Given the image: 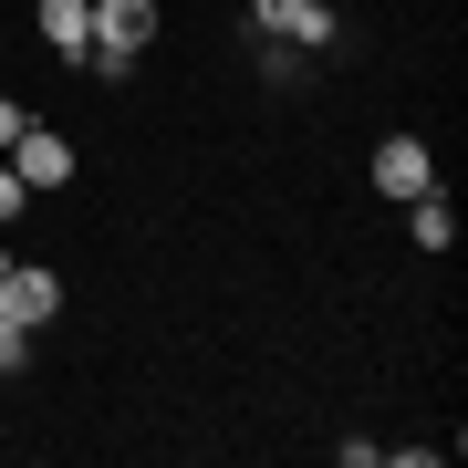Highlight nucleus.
<instances>
[{"label": "nucleus", "mask_w": 468, "mask_h": 468, "mask_svg": "<svg viewBox=\"0 0 468 468\" xmlns=\"http://www.w3.org/2000/svg\"><path fill=\"white\" fill-rule=\"evenodd\" d=\"M250 21H261L271 42H292V52L334 42V11H323V0H250Z\"/></svg>", "instance_id": "nucleus-4"}, {"label": "nucleus", "mask_w": 468, "mask_h": 468, "mask_svg": "<svg viewBox=\"0 0 468 468\" xmlns=\"http://www.w3.org/2000/svg\"><path fill=\"white\" fill-rule=\"evenodd\" d=\"M375 187H385V198H427V187H437V156L417 146V135H385V146H375Z\"/></svg>", "instance_id": "nucleus-5"}, {"label": "nucleus", "mask_w": 468, "mask_h": 468, "mask_svg": "<svg viewBox=\"0 0 468 468\" xmlns=\"http://www.w3.org/2000/svg\"><path fill=\"white\" fill-rule=\"evenodd\" d=\"M21 208H32V187H21V167H0V229H11Z\"/></svg>", "instance_id": "nucleus-9"}, {"label": "nucleus", "mask_w": 468, "mask_h": 468, "mask_svg": "<svg viewBox=\"0 0 468 468\" xmlns=\"http://www.w3.org/2000/svg\"><path fill=\"white\" fill-rule=\"evenodd\" d=\"M406 229H417V250H448V239H458V208L427 187V198H406Z\"/></svg>", "instance_id": "nucleus-7"}, {"label": "nucleus", "mask_w": 468, "mask_h": 468, "mask_svg": "<svg viewBox=\"0 0 468 468\" xmlns=\"http://www.w3.org/2000/svg\"><path fill=\"white\" fill-rule=\"evenodd\" d=\"M0 375H32V323L0 313Z\"/></svg>", "instance_id": "nucleus-8"}, {"label": "nucleus", "mask_w": 468, "mask_h": 468, "mask_svg": "<svg viewBox=\"0 0 468 468\" xmlns=\"http://www.w3.org/2000/svg\"><path fill=\"white\" fill-rule=\"evenodd\" d=\"M11 167H21V187H73V135L21 125V135H11Z\"/></svg>", "instance_id": "nucleus-3"}, {"label": "nucleus", "mask_w": 468, "mask_h": 468, "mask_svg": "<svg viewBox=\"0 0 468 468\" xmlns=\"http://www.w3.org/2000/svg\"><path fill=\"white\" fill-rule=\"evenodd\" d=\"M21 125H32V115H21V104H0V156H11V135H21Z\"/></svg>", "instance_id": "nucleus-10"}, {"label": "nucleus", "mask_w": 468, "mask_h": 468, "mask_svg": "<svg viewBox=\"0 0 468 468\" xmlns=\"http://www.w3.org/2000/svg\"><path fill=\"white\" fill-rule=\"evenodd\" d=\"M0 313L42 334V323L63 313V271H32V261H11V271H0Z\"/></svg>", "instance_id": "nucleus-2"}, {"label": "nucleus", "mask_w": 468, "mask_h": 468, "mask_svg": "<svg viewBox=\"0 0 468 468\" xmlns=\"http://www.w3.org/2000/svg\"><path fill=\"white\" fill-rule=\"evenodd\" d=\"M32 32L63 52V63H84V42H94V0H32Z\"/></svg>", "instance_id": "nucleus-6"}, {"label": "nucleus", "mask_w": 468, "mask_h": 468, "mask_svg": "<svg viewBox=\"0 0 468 468\" xmlns=\"http://www.w3.org/2000/svg\"><path fill=\"white\" fill-rule=\"evenodd\" d=\"M146 42H156V0H94V42H84L94 73H125Z\"/></svg>", "instance_id": "nucleus-1"}]
</instances>
